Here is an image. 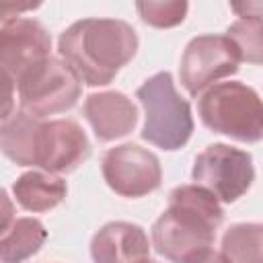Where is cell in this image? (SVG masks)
<instances>
[{
	"label": "cell",
	"instance_id": "1",
	"mask_svg": "<svg viewBox=\"0 0 263 263\" xmlns=\"http://www.w3.org/2000/svg\"><path fill=\"white\" fill-rule=\"evenodd\" d=\"M62 60L88 86H105L136 55L138 35L119 18H82L58 41Z\"/></svg>",
	"mask_w": 263,
	"mask_h": 263
},
{
	"label": "cell",
	"instance_id": "15",
	"mask_svg": "<svg viewBox=\"0 0 263 263\" xmlns=\"http://www.w3.org/2000/svg\"><path fill=\"white\" fill-rule=\"evenodd\" d=\"M39 121V117H33L25 111L12 113L8 119H2L0 146L12 162L21 166H33V144Z\"/></svg>",
	"mask_w": 263,
	"mask_h": 263
},
{
	"label": "cell",
	"instance_id": "10",
	"mask_svg": "<svg viewBox=\"0 0 263 263\" xmlns=\"http://www.w3.org/2000/svg\"><path fill=\"white\" fill-rule=\"evenodd\" d=\"M90 154L84 129L72 119L39 121L33 144V166L47 173H72Z\"/></svg>",
	"mask_w": 263,
	"mask_h": 263
},
{
	"label": "cell",
	"instance_id": "18",
	"mask_svg": "<svg viewBox=\"0 0 263 263\" xmlns=\"http://www.w3.org/2000/svg\"><path fill=\"white\" fill-rule=\"evenodd\" d=\"M136 10L146 25H152L158 29H168V27L183 23V18L189 10V4L183 0H166V2L148 0V2H136Z\"/></svg>",
	"mask_w": 263,
	"mask_h": 263
},
{
	"label": "cell",
	"instance_id": "8",
	"mask_svg": "<svg viewBox=\"0 0 263 263\" xmlns=\"http://www.w3.org/2000/svg\"><path fill=\"white\" fill-rule=\"evenodd\" d=\"M101 171L107 185L123 197L148 195L162 183L158 156L138 144L109 148L101 158Z\"/></svg>",
	"mask_w": 263,
	"mask_h": 263
},
{
	"label": "cell",
	"instance_id": "14",
	"mask_svg": "<svg viewBox=\"0 0 263 263\" xmlns=\"http://www.w3.org/2000/svg\"><path fill=\"white\" fill-rule=\"evenodd\" d=\"M47 230L37 218H14L2 228V263H23L45 242Z\"/></svg>",
	"mask_w": 263,
	"mask_h": 263
},
{
	"label": "cell",
	"instance_id": "4",
	"mask_svg": "<svg viewBox=\"0 0 263 263\" xmlns=\"http://www.w3.org/2000/svg\"><path fill=\"white\" fill-rule=\"evenodd\" d=\"M136 97L146 113L142 127L146 142L162 150H179L189 142L193 132L191 107L177 92L168 72H158L144 80Z\"/></svg>",
	"mask_w": 263,
	"mask_h": 263
},
{
	"label": "cell",
	"instance_id": "21",
	"mask_svg": "<svg viewBox=\"0 0 263 263\" xmlns=\"http://www.w3.org/2000/svg\"><path fill=\"white\" fill-rule=\"evenodd\" d=\"M142 263H156V261H150V259H146V261H142Z\"/></svg>",
	"mask_w": 263,
	"mask_h": 263
},
{
	"label": "cell",
	"instance_id": "7",
	"mask_svg": "<svg viewBox=\"0 0 263 263\" xmlns=\"http://www.w3.org/2000/svg\"><path fill=\"white\" fill-rule=\"evenodd\" d=\"M238 62V49L226 35H197L183 51L179 78L189 95L199 97L216 80L234 74Z\"/></svg>",
	"mask_w": 263,
	"mask_h": 263
},
{
	"label": "cell",
	"instance_id": "2",
	"mask_svg": "<svg viewBox=\"0 0 263 263\" xmlns=\"http://www.w3.org/2000/svg\"><path fill=\"white\" fill-rule=\"evenodd\" d=\"M224 220L218 197L201 185H181L168 193V208L152 226V245L158 255L183 263L210 249Z\"/></svg>",
	"mask_w": 263,
	"mask_h": 263
},
{
	"label": "cell",
	"instance_id": "13",
	"mask_svg": "<svg viewBox=\"0 0 263 263\" xmlns=\"http://www.w3.org/2000/svg\"><path fill=\"white\" fill-rule=\"evenodd\" d=\"M16 203L29 212H47L60 205L68 193L66 181L47 171H29L12 183Z\"/></svg>",
	"mask_w": 263,
	"mask_h": 263
},
{
	"label": "cell",
	"instance_id": "6",
	"mask_svg": "<svg viewBox=\"0 0 263 263\" xmlns=\"http://www.w3.org/2000/svg\"><path fill=\"white\" fill-rule=\"evenodd\" d=\"M191 177L220 201L232 203L249 191L255 179L253 156L228 144H212L195 156Z\"/></svg>",
	"mask_w": 263,
	"mask_h": 263
},
{
	"label": "cell",
	"instance_id": "16",
	"mask_svg": "<svg viewBox=\"0 0 263 263\" xmlns=\"http://www.w3.org/2000/svg\"><path fill=\"white\" fill-rule=\"evenodd\" d=\"M222 253L230 263H263V224H232L222 236Z\"/></svg>",
	"mask_w": 263,
	"mask_h": 263
},
{
	"label": "cell",
	"instance_id": "11",
	"mask_svg": "<svg viewBox=\"0 0 263 263\" xmlns=\"http://www.w3.org/2000/svg\"><path fill=\"white\" fill-rule=\"evenodd\" d=\"M84 117L101 142L127 136L138 123V107L119 90L92 92L84 101Z\"/></svg>",
	"mask_w": 263,
	"mask_h": 263
},
{
	"label": "cell",
	"instance_id": "9",
	"mask_svg": "<svg viewBox=\"0 0 263 263\" xmlns=\"http://www.w3.org/2000/svg\"><path fill=\"white\" fill-rule=\"evenodd\" d=\"M51 37L47 29L35 18H2L0 27V66L2 78L16 84V80L35 64L49 58Z\"/></svg>",
	"mask_w": 263,
	"mask_h": 263
},
{
	"label": "cell",
	"instance_id": "19",
	"mask_svg": "<svg viewBox=\"0 0 263 263\" xmlns=\"http://www.w3.org/2000/svg\"><path fill=\"white\" fill-rule=\"evenodd\" d=\"M183 263H230L226 259L224 253H218V251H212V249H203L195 255H191L189 259H185Z\"/></svg>",
	"mask_w": 263,
	"mask_h": 263
},
{
	"label": "cell",
	"instance_id": "12",
	"mask_svg": "<svg viewBox=\"0 0 263 263\" xmlns=\"http://www.w3.org/2000/svg\"><path fill=\"white\" fill-rule=\"evenodd\" d=\"M148 253L146 232L132 222H109L90 240L95 263H142L148 259Z\"/></svg>",
	"mask_w": 263,
	"mask_h": 263
},
{
	"label": "cell",
	"instance_id": "5",
	"mask_svg": "<svg viewBox=\"0 0 263 263\" xmlns=\"http://www.w3.org/2000/svg\"><path fill=\"white\" fill-rule=\"evenodd\" d=\"M80 78L60 58H45L29 68L14 84L21 111L33 117H45L72 109L80 99Z\"/></svg>",
	"mask_w": 263,
	"mask_h": 263
},
{
	"label": "cell",
	"instance_id": "20",
	"mask_svg": "<svg viewBox=\"0 0 263 263\" xmlns=\"http://www.w3.org/2000/svg\"><path fill=\"white\" fill-rule=\"evenodd\" d=\"M230 8L238 16H263V2H234Z\"/></svg>",
	"mask_w": 263,
	"mask_h": 263
},
{
	"label": "cell",
	"instance_id": "17",
	"mask_svg": "<svg viewBox=\"0 0 263 263\" xmlns=\"http://www.w3.org/2000/svg\"><path fill=\"white\" fill-rule=\"evenodd\" d=\"M226 37L238 49L240 62L263 66V16H240L228 27Z\"/></svg>",
	"mask_w": 263,
	"mask_h": 263
},
{
	"label": "cell",
	"instance_id": "3",
	"mask_svg": "<svg viewBox=\"0 0 263 263\" xmlns=\"http://www.w3.org/2000/svg\"><path fill=\"white\" fill-rule=\"evenodd\" d=\"M197 113L216 134L249 144L263 140V101L242 82H218L203 90L197 97Z\"/></svg>",
	"mask_w": 263,
	"mask_h": 263
}]
</instances>
